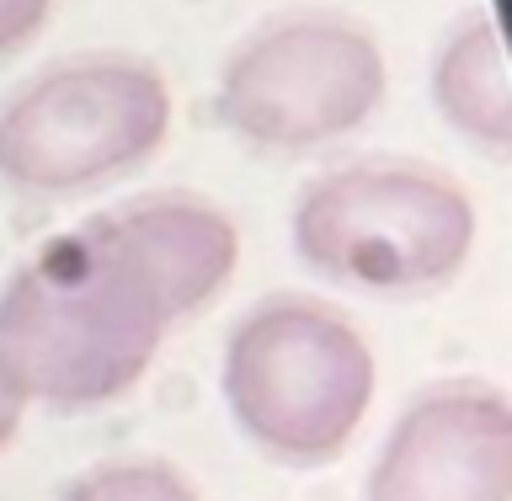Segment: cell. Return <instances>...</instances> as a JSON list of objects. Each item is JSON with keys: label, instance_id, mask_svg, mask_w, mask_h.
<instances>
[{"label": "cell", "instance_id": "1", "mask_svg": "<svg viewBox=\"0 0 512 501\" xmlns=\"http://www.w3.org/2000/svg\"><path fill=\"white\" fill-rule=\"evenodd\" d=\"M166 326L171 310L139 251L107 214L86 219L0 288V384L22 406H107L144 379Z\"/></svg>", "mask_w": 512, "mask_h": 501}, {"label": "cell", "instance_id": "2", "mask_svg": "<svg viewBox=\"0 0 512 501\" xmlns=\"http://www.w3.org/2000/svg\"><path fill=\"white\" fill-rule=\"evenodd\" d=\"M480 214L454 176L416 160H352L304 182L288 214L294 256L315 278L374 299L454 283L475 251Z\"/></svg>", "mask_w": 512, "mask_h": 501}, {"label": "cell", "instance_id": "3", "mask_svg": "<svg viewBox=\"0 0 512 501\" xmlns=\"http://www.w3.org/2000/svg\"><path fill=\"white\" fill-rule=\"evenodd\" d=\"M219 384L240 438L278 464L315 470L342 454L374 406V347L331 304L272 294L235 320Z\"/></svg>", "mask_w": 512, "mask_h": 501}, {"label": "cell", "instance_id": "4", "mask_svg": "<svg viewBox=\"0 0 512 501\" xmlns=\"http://www.w3.org/2000/svg\"><path fill=\"white\" fill-rule=\"evenodd\" d=\"M171 134V86L128 54L64 59L0 107V182L16 192H86L139 171Z\"/></svg>", "mask_w": 512, "mask_h": 501}, {"label": "cell", "instance_id": "5", "mask_svg": "<svg viewBox=\"0 0 512 501\" xmlns=\"http://www.w3.org/2000/svg\"><path fill=\"white\" fill-rule=\"evenodd\" d=\"M390 96V64L374 32L331 11H299L256 27L224 59L214 118L240 144L304 155L358 134Z\"/></svg>", "mask_w": 512, "mask_h": 501}, {"label": "cell", "instance_id": "6", "mask_svg": "<svg viewBox=\"0 0 512 501\" xmlns=\"http://www.w3.org/2000/svg\"><path fill=\"white\" fill-rule=\"evenodd\" d=\"M363 501H512V406L486 379L432 384L395 416Z\"/></svg>", "mask_w": 512, "mask_h": 501}, {"label": "cell", "instance_id": "7", "mask_svg": "<svg viewBox=\"0 0 512 501\" xmlns=\"http://www.w3.org/2000/svg\"><path fill=\"white\" fill-rule=\"evenodd\" d=\"M107 219L150 267L171 320L203 310L240 262V235L230 214L192 192H150L128 208H112Z\"/></svg>", "mask_w": 512, "mask_h": 501}, {"label": "cell", "instance_id": "8", "mask_svg": "<svg viewBox=\"0 0 512 501\" xmlns=\"http://www.w3.org/2000/svg\"><path fill=\"white\" fill-rule=\"evenodd\" d=\"M432 107L459 139L486 155L512 150V80L502 54V27L491 11H475L443 38L432 59Z\"/></svg>", "mask_w": 512, "mask_h": 501}, {"label": "cell", "instance_id": "9", "mask_svg": "<svg viewBox=\"0 0 512 501\" xmlns=\"http://www.w3.org/2000/svg\"><path fill=\"white\" fill-rule=\"evenodd\" d=\"M64 501H198V491L166 459H107L80 475Z\"/></svg>", "mask_w": 512, "mask_h": 501}, {"label": "cell", "instance_id": "10", "mask_svg": "<svg viewBox=\"0 0 512 501\" xmlns=\"http://www.w3.org/2000/svg\"><path fill=\"white\" fill-rule=\"evenodd\" d=\"M48 16H54V0H0V59L27 48Z\"/></svg>", "mask_w": 512, "mask_h": 501}, {"label": "cell", "instance_id": "11", "mask_svg": "<svg viewBox=\"0 0 512 501\" xmlns=\"http://www.w3.org/2000/svg\"><path fill=\"white\" fill-rule=\"evenodd\" d=\"M22 400H16L11 390H6V384H0V454H6V448H11V438H16V432H22Z\"/></svg>", "mask_w": 512, "mask_h": 501}]
</instances>
